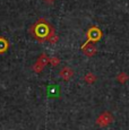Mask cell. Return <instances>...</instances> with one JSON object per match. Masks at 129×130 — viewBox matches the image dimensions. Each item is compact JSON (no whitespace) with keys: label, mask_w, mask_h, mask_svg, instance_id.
I'll return each instance as SVG.
<instances>
[{"label":"cell","mask_w":129,"mask_h":130,"mask_svg":"<svg viewBox=\"0 0 129 130\" xmlns=\"http://www.w3.org/2000/svg\"><path fill=\"white\" fill-rule=\"evenodd\" d=\"M29 33L39 42H50L57 35L56 32H54V28L49 24L48 21H45L43 18H40L35 24L32 25L31 28H29Z\"/></svg>","instance_id":"obj_1"},{"label":"cell","mask_w":129,"mask_h":130,"mask_svg":"<svg viewBox=\"0 0 129 130\" xmlns=\"http://www.w3.org/2000/svg\"><path fill=\"white\" fill-rule=\"evenodd\" d=\"M82 51L85 56L87 57H92L96 53V46L93 43H84L82 45Z\"/></svg>","instance_id":"obj_4"},{"label":"cell","mask_w":129,"mask_h":130,"mask_svg":"<svg viewBox=\"0 0 129 130\" xmlns=\"http://www.w3.org/2000/svg\"><path fill=\"white\" fill-rule=\"evenodd\" d=\"M44 2H45V4H48V5H52L54 2V0H44Z\"/></svg>","instance_id":"obj_12"},{"label":"cell","mask_w":129,"mask_h":130,"mask_svg":"<svg viewBox=\"0 0 129 130\" xmlns=\"http://www.w3.org/2000/svg\"><path fill=\"white\" fill-rule=\"evenodd\" d=\"M59 76H60L63 80H69V79L73 78L74 70L70 67H63V68L60 69V71H59Z\"/></svg>","instance_id":"obj_5"},{"label":"cell","mask_w":129,"mask_h":130,"mask_svg":"<svg viewBox=\"0 0 129 130\" xmlns=\"http://www.w3.org/2000/svg\"><path fill=\"white\" fill-rule=\"evenodd\" d=\"M117 78H118V82H120L121 84H123V83H126V82L128 80L129 76L126 74V72H120V74L117 76Z\"/></svg>","instance_id":"obj_9"},{"label":"cell","mask_w":129,"mask_h":130,"mask_svg":"<svg viewBox=\"0 0 129 130\" xmlns=\"http://www.w3.org/2000/svg\"><path fill=\"white\" fill-rule=\"evenodd\" d=\"M84 80L87 84H93L94 82L96 80V76L94 74H92V72H88V74H86L85 76H84Z\"/></svg>","instance_id":"obj_8"},{"label":"cell","mask_w":129,"mask_h":130,"mask_svg":"<svg viewBox=\"0 0 129 130\" xmlns=\"http://www.w3.org/2000/svg\"><path fill=\"white\" fill-rule=\"evenodd\" d=\"M9 49V42L4 36H0V54L7 52Z\"/></svg>","instance_id":"obj_6"},{"label":"cell","mask_w":129,"mask_h":130,"mask_svg":"<svg viewBox=\"0 0 129 130\" xmlns=\"http://www.w3.org/2000/svg\"><path fill=\"white\" fill-rule=\"evenodd\" d=\"M43 67H44V66L41 63V62H40V61H36L35 64L33 66V71H34V72H41L42 69H43Z\"/></svg>","instance_id":"obj_10"},{"label":"cell","mask_w":129,"mask_h":130,"mask_svg":"<svg viewBox=\"0 0 129 130\" xmlns=\"http://www.w3.org/2000/svg\"><path fill=\"white\" fill-rule=\"evenodd\" d=\"M49 62H50L52 66H58L60 63V60H59V58H57V57H53V58H49Z\"/></svg>","instance_id":"obj_11"},{"label":"cell","mask_w":129,"mask_h":130,"mask_svg":"<svg viewBox=\"0 0 129 130\" xmlns=\"http://www.w3.org/2000/svg\"><path fill=\"white\" fill-rule=\"evenodd\" d=\"M113 121V116L110 112H103L96 119V124L100 127H106Z\"/></svg>","instance_id":"obj_3"},{"label":"cell","mask_w":129,"mask_h":130,"mask_svg":"<svg viewBox=\"0 0 129 130\" xmlns=\"http://www.w3.org/2000/svg\"><path fill=\"white\" fill-rule=\"evenodd\" d=\"M49 96L50 97H58L59 96V88L58 86H49V92H48Z\"/></svg>","instance_id":"obj_7"},{"label":"cell","mask_w":129,"mask_h":130,"mask_svg":"<svg viewBox=\"0 0 129 130\" xmlns=\"http://www.w3.org/2000/svg\"><path fill=\"white\" fill-rule=\"evenodd\" d=\"M87 40L85 43H92V42H98L102 37V31L99 28L98 26H92L86 33Z\"/></svg>","instance_id":"obj_2"}]
</instances>
